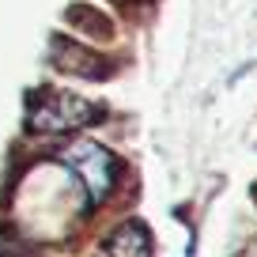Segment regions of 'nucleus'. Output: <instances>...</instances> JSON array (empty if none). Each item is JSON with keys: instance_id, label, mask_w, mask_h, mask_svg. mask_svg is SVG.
Returning <instances> with one entry per match:
<instances>
[{"instance_id": "obj_1", "label": "nucleus", "mask_w": 257, "mask_h": 257, "mask_svg": "<svg viewBox=\"0 0 257 257\" xmlns=\"http://www.w3.org/2000/svg\"><path fill=\"white\" fill-rule=\"evenodd\" d=\"M98 117H102V110L72 91H38L27 102V133H34V137L76 133L83 125H95Z\"/></svg>"}, {"instance_id": "obj_2", "label": "nucleus", "mask_w": 257, "mask_h": 257, "mask_svg": "<svg viewBox=\"0 0 257 257\" xmlns=\"http://www.w3.org/2000/svg\"><path fill=\"white\" fill-rule=\"evenodd\" d=\"M64 163L72 167L76 182L83 185L91 208H98V204L110 197L113 185H117V178H121L117 155H113L110 148H102L98 140H76V144H68L64 148Z\"/></svg>"}, {"instance_id": "obj_3", "label": "nucleus", "mask_w": 257, "mask_h": 257, "mask_svg": "<svg viewBox=\"0 0 257 257\" xmlns=\"http://www.w3.org/2000/svg\"><path fill=\"white\" fill-rule=\"evenodd\" d=\"M49 61H53V68H61V72H68V76H80V80H106V76H110V61H106L102 53L80 46L76 38H64V34H53V42H49Z\"/></svg>"}, {"instance_id": "obj_4", "label": "nucleus", "mask_w": 257, "mask_h": 257, "mask_svg": "<svg viewBox=\"0 0 257 257\" xmlns=\"http://www.w3.org/2000/svg\"><path fill=\"white\" fill-rule=\"evenodd\" d=\"M106 257H152V231L140 219H125L102 238Z\"/></svg>"}]
</instances>
